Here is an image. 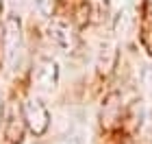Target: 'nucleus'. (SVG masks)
Returning <instances> with one entry per match:
<instances>
[{
	"label": "nucleus",
	"instance_id": "f257e3e1",
	"mask_svg": "<svg viewBox=\"0 0 152 144\" xmlns=\"http://www.w3.org/2000/svg\"><path fill=\"white\" fill-rule=\"evenodd\" d=\"M50 39L59 48H63L67 52L74 50V46H76V33L67 22H63V20H54L50 24Z\"/></svg>",
	"mask_w": 152,
	"mask_h": 144
},
{
	"label": "nucleus",
	"instance_id": "f03ea898",
	"mask_svg": "<svg viewBox=\"0 0 152 144\" xmlns=\"http://www.w3.org/2000/svg\"><path fill=\"white\" fill-rule=\"evenodd\" d=\"M2 42H4V50L7 55L13 59L15 55L20 52L22 48V29H20V20L18 18H9L4 22V35H2Z\"/></svg>",
	"mask_w": 152,
	"mask_h": 144
},
{
	"label": "nucleus",
	"instance_id": "7ed1b4c3",
	"mask_svg": "<svg viewBox=\"0 0 152 144\" xmlns=\"http://www.w3.org/2000/svg\"><path fill=\"white\" fill-rule=\"evenodd\" d=\"M35 7L44 13V16H52V9H54V0H35Z\"/></svg>",
	"mask_w": 152,
	"mask_h": 144
}]
</instances>
